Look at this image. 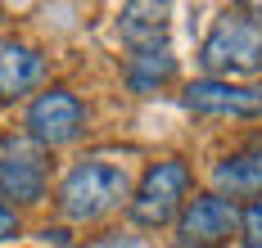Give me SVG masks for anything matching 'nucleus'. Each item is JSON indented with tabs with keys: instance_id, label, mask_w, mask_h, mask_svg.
I'll use <instances>...</instances> for the list:
<instances>
[{
	"instance_id": "20e7f679",
	"label": "nucleus",
	"mask_w": 262,
	"mask_h": 248,
	"mask_svg": "<svg viewBox=\"0 0 262 248\" xmlns=\"http://www.w3.org/2000/svg\"><path fill=\"white\" fill-rule=\"evenodd\" d=\"M23 127H27V140L36 149H63V144H73L86 131V104L68 86H50V90H41L27 104Z\"/></svg>"
},
{
	"instance_id": "39448f33",
	"label": "nucleus",
	"mask_w": 262,
	"mask_h": 248,
	"mask_svg": "<svg viewBox=\"0 0 262 248\" xmlns=\"http://www.w3.org/2000/svg\"><path fill=\"white\" fill-rule=\"evenodd\" d=\"M239 235V208L222 194H194L185 199L177 217V244L181 248H222Z\"/></svg>"
},
{
	"instance_id": "9d476101",
	"label": "nucleus",
	"mask_w": 262,
	"mask_h": 248,
	"mask_svg": "<svg viewBox=\"0 0 262 248\" xmlns=\"http://www.w3.org/2000/svg\"><path fill=\"white\" fill-rule=\"evenodd\" d=\"M118 32H122V41L131 45V55H136V50H163V36H167V5H145V0L122 5Z\"/></svg>"
},
{
	"instance_id": "6e6552de",
	"label": "nucleus",
	"mask_w": 262,
	"mask_h": 248,
	"mask_svg": "<svg viewBox=\"0 0 262 248\" xmlns=\"http://www.w3.org/2000/svg\"><path fill=\"white\" fill-rule=\"evenodd\" d=\"M212 194L222 199H262V140L239 144L235 154H226L222 163L212 167Z\"/></svg>"
},
{
	"instance_id": "f03ea898",
	"label": "nucleus",
	"mask_w": 262,
	"mask_h": 248,
	"mask_svg": "<svg viewBox=\"0 0 262 248\" xmlns=\"http://www.w3.org/2000/svg\"><path fill=\"white\" fill-rule=\"evenodd\" d=\"M199 63L217 82H231L239 72H262V18L239 9H222L199 45Z\"/></svg>"
},
{
	"instance_id": "423d86ee",
	"label": "nucleus",
	"mask_w": 262,
	"mask_h": 248,
	"mask_svg": "<svg viewBox=\"0 0 262 248\" xmlns=\"http://www.w3.org/2000/svg\"><path fill=\"white\" fill-rule=\"evenodd\" d=\"M0 199L14 212L46 199V154L32 140H5L0 144Z\"/></svg>"
},
{
	"instance_id": "7ed1b4c3",
	"label": "nucleus",
	"mask_w": 262,
	"mask_h": 248,
	"mask_svg": "<svg viewBox=\"0 0 262 248\" xmlns=\"http://www.w3.org/2000/svg\"><path fill=\"white\" fill-rule=\"evenodd\" d=\"M185 199H190V167H185L181 158H163V163H154L140 176V185L131 190L127 217L136 221V226H145V230H158V226H167V221L181 217Z\"/></svg>"
},
{
	"instance_id": "9b49d317",
	"label": "nucleus",
	"mask_w": 262,
	"mask_h": 248,
	"mask_svg": "<svg viewBox=\"0 0 262 248\" xmlns=\"http://www.w3.org/2000/svg\"><path fill=\"white\" fill-rule=\"evenodd\" d=\"M122 77L136 95H154L158 86H167L177 77V55L163 45V50H136L127 59V68H122Z\"/></svg>"
},
{
	"instance_id": "f257e3e1",
	"label": "nucleus",
	"mask_w": 262,
	"mask_h": 248,
	"mask_svg": "<svg viewBox=\"0 0 262 248\" xmlns=\"http://www.w3.org/2000/svg\"><path fill=\"white\" fill-rule=\"evenodd\" d=\"M59 217L68 221H104L108 212H118L122 203H131V171L127 163L113 158H81L63 181H59Z\"/></svg>"
},
{
	"instance_id": "1a4fd4ad",
	"label": "nucleus",
	"mask_w": 262,
	"mask_h": 248,
	"mask_svg": "<svg viewBox=\"0 0 262 248\" xmlns=\"http://www.w3.org/2000/svg\"><path fill=\"white\" fill-rule=\"evenodd\" d=\"M46 82V55L27 41L0 36V100H23Z\"/></svg>"
},
{
	"instance_id": "f8f14e48",
	"label": "nucleus",
	"mask_w": 262,
	"mask_h": 248,
	"mask_svg": "<svg viewBox=\"0 0 262 248\" xmlns=\"http://www.w3.org/2000/svg\"><path fill=\"white\" fill-rule=\"evenodd\" d=\"M239 235L249 248H262V199H253L244 212H239Z\"/></svg>"
},
{
	"instance_id": "ddd939ff",
	"label": "nucleus",
	"mask_w": 262,
	"mask_h": 248,
	"mask_svg": "<svg viewBox=\"0 0 262 248\" xmlns=\"http://www.w3.org/2000/svg\"><path fill=\"white\" fill-rule=\"evenodd\" d=\"M14 235H18V212L0 199V244H5V239H14Z\"/></svg>"
},
{
	"instance_id": "0eeeda50",
	"label": "nucleus",
	"mask_w": 262,
	"mask_h": 248,
	"mask_svg": "<svg viewBox=\"0 0 262 248\" xmlns=\"http://www.w3.org/2000/svg\"><path fill=\"white\" fill-rule=\"evenodd\" d=\"M181 104L199 117H262V82H217L199 77L181 90Z\"/></svg>"
}]
</instances>
